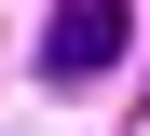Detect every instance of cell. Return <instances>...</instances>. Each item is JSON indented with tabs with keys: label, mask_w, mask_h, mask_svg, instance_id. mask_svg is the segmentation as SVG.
<instances>
[{
	"label": "cell",
	"mask_w": 150,
	"mask_h": 136,
	"mask_svg": "<svg viewBox=\"0 0 150 136\" xmlns=\"http://www.w3.org/2000/svg\"><path fill=\"white\" fill-rule=\"evenodd\" d=\"M123 54H137V0H55L41 14V82H123Z\"/></svg>",
	"instance_id": "1"
}]
</instances>
